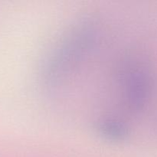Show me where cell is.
<instances>
[{
    "instance_id": "cell-1",
    "label": "cell",
    "mask_w": 157,
    "mask_h": 157,
    "mask_svg": "<svg viewBox=\"0 0 157 157\" xmlns=\"http://www.w3.org/2000/svg\"><path fill=\"white\" fill-rule=\"evenodd\" d=\"M96 40L94 25L85 21L75 28L59 51L49 61L46 69L47 80L57 81L75 67L87 53Z\"/></svg>"
},
{
    "instance_id": "cell-2",
    "label": "cell",
    "mask_w": 157,
    "mask_h": 157,
    "mask_svg": "<svg viewBox=\"0 0 157 157\" xmlns=\"http://www.w3.org/2000/svg\"><path fill=\"white\" fill-rule=\"evenodd\" d=\"M152 77L144 66L129 69L125 76V98L130 110L140 111L148 102L152 90Z\"/></svg>"
},
{
    "instance_id": "cell-3",
    "label": "cell",
    "mask_w": 157,
    "mask_h": 157,
    "mask_svg": "<svg viewBox=\"0 0 157 157\" xmlns=\"http://www.w3.org/2000/svg\"><path fill=\"white\" fill-rule=\"evenodd\" d=\"M98 133L107 139L113 141H121L128 135V129L126 124L114 118H105L98 124Z\"/></svg>"
}]
</instances>
